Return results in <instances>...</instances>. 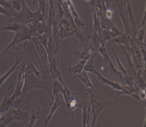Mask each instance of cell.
Here are the masks:
<instances>
[{
  "label": "cell",
  "mask_w": 146,
  "mask_h": 127,
  "mask_svg": "<svg viewBox=\"0 0 146 127\" xmlns=\"http://www.w3.org/2000/svg\"><path fill=\"white\" fill-rule=\"evenodd\" d=\"M126 10H127L128 18H129L130 27H131V32H132V36H131V38H132L133 39H135L137 34L136 23H135L134 14H133V10H132V6L130 1H126Z\"/></svg>",
  "instance_id": "obj_13"
},
{
  "label": "cell",
  "mask_w": 146,
  "mask_h": 127,
  "mask_svg": "<svg viewBox=\"0 0 146 127\" xmlns=\"http://www.w3.org/2000/svg\"><path fill=\"white\" fill-rule=\"evenodd\" d=\"M11 2V6L14 9V10L17 12H20L21 10V1H17V0H14V1H10Z\"/></svg>",
  "instance_id": "obj_25"
},
{
  "label": "cell",
  "mask_w": 146,
  "mask_h": 127,
  "mask_svg": "<svg viewBox=\"0 0 146 127\" xmlns=\"http://www.w3.org/2000/svg\"><path fill=\"white\" fill-rule=\"evenodd\" d=\"M98 52L101 54V56L104 58V63L106 64V65L108 67V70H109L110 74L111 76H119V71L116 69V66L114 65V64L113 63L112 60L110 58L109 54L107 53V49L105 48V46L104 45H100V48H98Z\"/></svg>",
  "instance_id": "obj_9"
},
{
  "label": "cell",
  "mask_w": 146,
  "mask_h": 127,
  "mask_svg": "<svg viewBox=\"0 0 146 127\" xmlns=\"http://www.w3.org/2000/svg\"><path fill=\"white\" fill-rule=\"evenodd\" d=\"M15 87L13 83H11L10 86L8 87L7 92L5 93L4 99H2V103H0V116L5 113L7 110H9L11 109V106H12V104L15 101V98L13 97V88Z\"/></svg>",
  "instance_id": "obj_8"
},
{
  "label": "cell",
  "mask_w": 146,
  "mask_h": 127,
  "mask_svg": "<svg viewBox=\"0 0 146 127\" xmlns=\"http://www.w3.org/2000/svg\"><path fill=\"white\" fill-rule=\"evenodd\" d=\"M67 4H68L69 10H70L71 14H72V15L73 17V20H74L75 26H76V28L82 32V31L84 29V28H85V24H84V22L81 20V19H80L79 15H78L77 11L75 9L74 3H73L72 1H70V0H67Z\"/></svg>",
  "instance_id": "obj_11"
},
{
  "label": "cell",
  "mask_w": 146,
  "mask_h": 127,
  "mask_svg": "<svg viewBox=\"0 0 146 127\" xmlns=\"http://www.w3.org/2000/svg\"><path fill=\"white\" fill-rule=\"evenodd\" d=\"M115 3L116 5V8L118 10V13L120 16V19H122L124 29H125V35H128L129 37L132 36V32H131V27H130L129 22V18H128L127 10H126V1L124 0H116L115 1Z\"/></svg>",
  "instance_id": "obj_7"
},
{
  "label": "cell",
  "mask_w": 146,
  "mask_h": 127,
  "mask_svg": "<svg viewBox=\"0 0 146 127\" xmlns=\"http://www.w3.org/2000/svg\"><path fill=\"white\" fill-rule=\"evenodd\" d=\"M8 127H11V126H8Z\"/></svg>",
  "instance_id": "obj_29"
},
{
  "label": "cell",
  "mask_w": 146,
  "mask_h": 127,
  "mask_svg": "<svg viewBox=\"0 0 146 127\" xmlns=\"http://www.w3.org/2000/svg\"><path fill=\"white\" fill-rule=\"evenodd\" d=\"M31 41L32 42L36 58L41 68V75L44 79H47L48 75L50 74L47 51L36 37L31 38Z\"/></svg>",
  "instance_id": "obj_3"
},
{
  "label": "cell",
  "mask_w": 146,
  "mask_h": 127,
  "mask_svg": "<svg viewBox=\"0 0 146 127\" xmlns=\"http://www.w3.org/2000/svg\"><path fill=\"white\" fill-rule=\"evenodd\" d=\"M57 4H58V5H58V13H57L56 15V20L57 22H59L60 20H62V19L64 18V12L59 1H57Z\"/></svg>",
  "instance_id": "obj_24"
},
{
  "label": "cell",
  "mask_w": 146,
  "mask_h": 127,
  "mask_svg": "<svg viewBox=\"0 0 146 127\" xmlns=\"http://www.w3.org/2000/svg\"><path fill=\"white\" fill-rule=\"evenodd\" d=\"M86 93L90 98V110L92 115L91 127H95L96 122L101 112L105 108L111 106L113 102L109 99H104L98 94L96 90H91L90 88H86Z\"/></svg>",
  "instance_id": "obj_2"
},
{
  "label": "cell",
  "mask_w": 146,
  "mask_h": 127,
  "mask_svg": "<svg viewBox=\"0 0 146 127\" xmlns=\"http://www.w3.org/2000/svg\"><path fill=\"white\" fill-rule=\"evenodd\" d=\"M142 127H145V122H144V125H143V126Z\"/></svg>",
  "instance_id": "obj_28"
},
{
  "label": "cell",
  "mask_w": 146,
  "mask_h": 127,
  "mask_svg": "<svg viewBox=\"0 0 146 127\" xmlns=\"http://www.w3.org/2000/svg\"><path fill=\"white\" fill-rule=\"evenodd\" d=\"M26 27L27 26H23V25L18 23L8 24L4 28H0V31H9V32H15V33H17L18 32L24 30Z\"/></svg>",
  "instance_id": "obj_21"
},
{
  "label": "cell",
  "mask_w": 146,
  "mask_h": 127,
  "mask_svg": "<svg viewBox=\"0 0 146 127\" xmlns=\"http://www.w3.org/2000/svg\"><path fill=\"white\" fill-rule=\"evenodd\" d=\"M74 77H75V78L79 79L80 81L84 83L86 88H90V89H91V90H96L94 87L93 84H92V82H91L90 78H89L88 75V73L84 71H83L81 74H78V75L75 76Z\"/></svg>",
  "instance_id": "obj_18"
},
{
  "label": "cell",
  "mask_w": 146,
  "mask_h": 127,
  "mask_svg": "<svg viewBox=\"0 0 146 127\" xmlns=\"http://www.w3.org/2000/svg\"><path fill=\"white\" fill-rule=\"evenodd\" d=\"M40 116V106H34L31 109V115L29 116V120L27 124H25V127H33L36 120H38Z\"/></svg>",
  "instance_id": "obj_16"
},
{
  "label": "cell",
  "mask_w": 146,
  "mask_h": 127,
  "mask_svg": "<svg viewBox=\"0 0 146 127\" xmlns=\"http://www.w3.org/2000/svg\"><path fill=\"white\" fill-rule=\"evenodd\" d=\"M37 3L39 4L38 9H40V12L42 13L43 16L45 15V10H46V1H42V0H40V1H37Z\"/></svg>",
  "instance_id": "obj_26"
},
{
  "label": "cell",
  "mask_w": 146,
  "mask_h": 127,
  "mask_svg": "<svg viewBox=\"0 0 146 127\" xmlns=\"http://www.w3.org/2000/svg\"><path fill=\"white\" fill-rule=\"evenodd\" d=\"M117 37L113 32L109 30H101L100 33V45L105 46L106 42H110V40Z\"/></svg>",
  "instance_id": "obj_19"
},
{
  "label": "cell",
  "mask_w": 146,
  "mask_h": 127,
  "mask_svg": "<svg viewBox=\"0 0 146 127\" xmlns=\"http://www.w3.org/2000/svg\"><path fill=\"white\" fill-rule=\"evenodd\" d=\"M96 55L92 56L90 59L87 60L86 64L84 65V71L87 73H91L92 74H95V73L98 71L95 68V66H94V58H95Z\"/></svg>",
  "instance_id": "obj_22"
},
{
  "label": "cell",
  "mask_w": 146,
  "mask_h": 127,
  "mask_svg": "<svg viewBox=\"0 0 146 127\" xmlns=\"http://www.w3.org/2000/svg\"><path fill=\"white\" fill-rule=\"evenodd\" d=\"M26 45H27V42H25V44H24V48H23V51H21L20 53V55L19 56H16V61L15 63L14 64V65L12 66V67L10 68V69L8 71L5 73V74H4L2 76L0 77V87H2V85L3 84V83H5V81H6L7 79L9 78V76L11 75L12 73H13L15 71L17 68H18L19 66H20L21 64V62L23 60V58H24V55H25V47H26Z\"/></svg>",
  "instance_id": "obj_10"
},
{
  "label": "cell",
  "mask_w": 146,
  "mask_h": 127,
  "mask_svg": "<svg viewBox=\"0 0 146 127\" xmlns=\"http://www.w3.org/2000/svg\"><path fill=\"white\" fill-rule=\"evenodd\" d=\"M87 60H79V62L78 63L77 65H69L67 69V72L68 74H70L74 77L75 76L78 75V74H81L83 71H84V65L86 64Z\"/></svg>",
  "instance_id": "obj_15"
},
{
  "label": "cell",
  "mask_w": 146,
  "mask_h": 127,
  "mask_svg": "<svg viewBox=\"0 0 146 127\" xmlns=\"http://www.w3.org/2000/svg\"><path fill=\"white\" fill-rule=\"evenodd\" d=\"M33 37H35V35L30 30V28L27 26L24 30L15 33L14 39L11 41V42L9 44V46L7 47L5 49L4 51L2 52V54H0V58H2V56H4L5 54H6L7 52L10 51L11 48H14L17 44H20L21 42H27V41L31 39V38Z\"/></svg>",
  "instance_id": "obj_6"
},
{
  "label": "cell",
  "mask_w": 146,
  "mask_h": 127,
  "mask_svg": "<svg viewBox=\"0 0 146 127\" xmlns=\"http://www.w3.org/2000/svg\"><path fill=\"white\" fill-rule=\"evenodd\" d=\"M111 48H112V51H113V53L114 58H115V59H116V65H117V67H118L119 72H120L121 74H123V75H125V76L129 75L127 73V70L125 69V67H124V66L123 65V64L121 63L120 60H119V58L118 55H117V54L116 53V51H114V49L112 48V46H111Z\"/></svg>",
  "instance_id": "obj_23"
},
{
  "label": "cell",
  "mask_w": 146,
  "mask_h": 127,
  "mask_svg": "<svg viewBox=\"0 0 146 127\" xmlns=\"http://www.w3.org/2000/svg\"><path fill=\"white\" fill-rule=\"evenodd\" d=\"M145 12H146V9H145V11H144V15H143V18H142V21L141 22V25H140V29L141 28H143L144 26H145Z\"/></svg>",
  "instance_id": "obj_27"
},
{
  "label": "cell",
  "mask_w": 146,
  "mask_h": 127,
  "mask_svg": "<svg viewBox=\"0 0 146 127\" xmlns=\"http://www.w3.org/2000/svg\"><path fill=\"white\" fill-rule=\"evenodd\" d=\"M52 106H51V109H50V111L49 114H48L47 117L46 118L45 120V123H44V127H46L49 124V122L52 119V116L55 113V112L56 111L57 108L60 106H66V104H65V102H64L63 98H62L60 97L59 94H57L54 98V100L53 102H52Z\"/></svg>",
  "instance_id": "obj_12"
},
{
  "label": "cell",
  "mask_w": 146,
  "mask_h": 127,
  "mask_svg": "<svg viewBox=\"0 0 146 127\" xmlns=\"http://www.w3.org/2000/svg\"><path fill=\"white\" fill-rule=\"evenodd\" d=\"M91 12H92V19H93V32H97L99 35H100L101 33V28H100V22L99 17L98 16L97 12H96V7L94 1L91 2Z\"/></svg>",
  "instance_id": "obj_14"
},
{
  "label": "cell",
  "mask_w": 146,
  "mask_h": 127,
  "mask_svg": "<svg viewBox=\"0 0 146 127\" xmlns=\"http://www.w3.org/2000/svg\"><path fill=\"white\" fill-rule=\"evenodd\" d=\"M64 90V87L62 83L59 82V80H53L52 81V93L51 95V100L53 102L55 97L59 93H62Z\"/></svg>",
  "instance_id": "obj_20"
},
{
  "label": "cell",
  "mask_w": 146,
  "mask_h": 127,
  "mask_svg": "<svg viewBox=\"0 0 146 127\" xmlns=\"http://www.w3.org/2000/svg\"><path fill=\"white\" fill-rule=\"evenodd\" d=\"M32 89H40L46 90L51 99V94L49 91L47 83L42 80L40 71L36 69L32 62L26 65L25 71V82L22 90V99L26 96L27 92Z\"/></svg>",
  "instance_id": "obj_1"
},
{
  "label": "cell",
  "mask_w": 146,
  "mask_h": 127,
  "mask_svg": "<svg viewBox=\"0 0 146 127\" xmlns=\"http://www.w3.org/2000/svg\"><path fill=\"white\" fill-rule=\"evenodd\" d=\"M91 35L88 37V40L84 43H81L75 51H71L70 54L73 55L74 59L78 58L81 60H88L94 55H97L98 51L91 44Z\"/></svg>",
  "instance_id": "obj_4"
},
{
  "label": "cell",
  "mask_w": 146,
  "mask_h": 127,
  "mask_svg": "<svg viewBox=\"0 0 146 127\" xmlns=\"http://www.w3.org/2000/svg\"><path fill=\"white\" fill-rule=\"evenodd\" d=\"M98 77V81H100L101 83H104V84H107V85L110 86V87H111L114 90H115V92H116V94H117V97H119L120 95H129L131 97H134L135 99H139L140 100V98H139V95L134 94V93H130L129 91H128L126 89H125L123 85H121L120 83H119L118 82H116V81H111V80H109V79L106 78L104 77L101 75V74L99 73L98 71H97L95 73V74Z\"/></svg>",
  "instance_id": "obj_5"
},
{
  "label": "cell",
  "mask_w": 146,
  "mask_h": 127,
  "mask_svg": "<svg viewBox=\"0 0 146 127\" xmlns=\"http://www.w3.org/2000/svg\"><path fill=\"white\" fill-rule=\"evenodd\" d=\"M112 43H116L118 44L119 45L120 44H125L126 46L129 48V52H130L131 51V48H130V44H129V37L126 35L125 34H122V35H119L117 37L114 38L113 39L110 40V44Z\"/></svg>",
  "instance_id": "obj_17"
}]
</instances>
